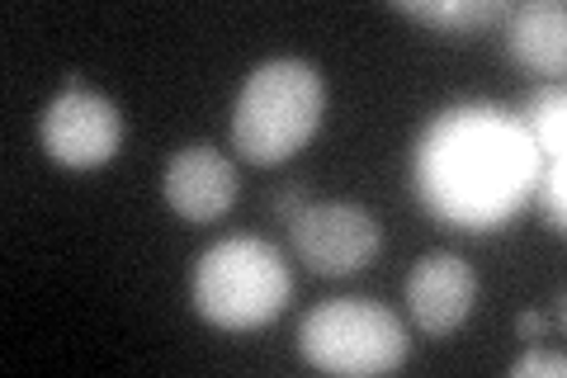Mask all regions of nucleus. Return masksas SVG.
Returning a JSON list of instances; mask_svg holds the SVG:
<instances>
[{"mask_svg":"<svg viewBox=\"0 0 567 378\" xmlns=\"http://www.w3.org/2000/svg\"><path fill=\"white\" fill-rule=\"evenodd\" d=\"M289 246L312 275L322 279H341L364 269L379 256L383 246V227L369 208L350 204V200H322L308 204L289 218Z\"/></svg>","mask_w":567,"mask_h":378,"instance_id":"nucleus-5","label":"nucleus"},{"mask_svg":"<svg viewBox=\"0 0 567 378\" xmlns=\"http://www.w3.org/2000/svg\"><path fill=\"white\" fill-rule=\"evenodd\" d=\"M327 76L303 58H270L241 81L233 104V147L251 166H284L322 133Z\"/></svg>","mask_w":567,"mask_h":378,"instance_id":"nucleus-2","label":"nucleus"},{"mask_svg":"<svg viewBox=\"0 0 567 378\" xmlns=\"http://www.w3.org/2000/svg\"><path fill=\"white\" fill-rule=\"evenodd\" d=\"M416 185L425 208L458 232L511 218L525 190H535V147L525 123L487 104L445 110L421 137Z\"/></svg>","mask_w":567,"mask_h":378,"instance_id":"nucleus-1","label":"nucleus"},{"mask_svg":"<svg viewBox=\"0 0 567 378\" xmlns=\"http://www.w3.org/2000/svg\"><path fill=\"white\" fill-rule=\"evenodd\" d=\"M402 303L425 336H450L477 303V269L454 251H425L402 284Z\"/></svg>","mask_w":567,"mask_h":378,"instance_id":"nucleus-7","label":"nucleus"},{"mask_svg":"<svg viewBox=\"0 0 567 378\" xmlns=\"http://www.w3.org/2000/svg\"><path fill=\"white\" fill-rule=\"evenodd\" d=\"M298 194H303V185H289V190H279L275 208H279V213H289V218H293V213H298Z\"/></svg>","mask_w":567,"mask_h":378,"instance_id":"nucleus-13","label":"nucleus"},{"mask_svg":"<svg viewBox=\"0 0 567 378\" xmlns=\"http://www.w3.org/2000/svg\"><path fill=\"white\" fill-rule=\"evenodd\" d=\"M511 33L506 48L525 71L535 76H558L567 62V10L563 0H525V6L506 10Z\"/></svg>","mask_w":567,"mask_h":378,"instance_id":"nucleus-10","label":"nucleus"},{"mask_svg":"<svg viewBox=\"0 0 567 378\" xmlns=\"http://www.w3.org/2000/svg\"><path fill=\"white\" fill-rule=\"evenodd\" d=\"M516 331H520V336H539V331H544V317H539V313L516 317Z\"/></svg>","mask_w":567,"mask_h":378,"instance_id":"nucleus-14","label":"nucleus"},{"mask_svg":"<svg viewBox=\"0 0 567 378\" xmlns=\"http://www.w3.org/2000/svg\"><path fill=\"white\" fill-rule=\"evenodd\" d=\"M525 374H548V378H563V374H567V359H563V355L529 350L525 359H516V365H511V378H525Z\"/></svg>","mask_w":567,"mask_h":378,"instance_id":"nucleus-12","label":"nucleus"},{"mask_svg":"<svg viewBox=\"0 0 567 378\" xmlns=\"http://www.w3.org/2000/svg\"><path fill=\"white\" fill-rule=\"evenodd\" d=\"M298 350L322 374L379 378L402 365L412 340H406L398 313L379 298H327L298 327Z\"/></svg>","mask_w":567,"mask_h":378,"instance_id":"nucleus-4","label":"nucleus"},{"mask_svg":"<svg viewBox=\"0 0 567 378\" xmlns=\"http://www.w3.org/2000/svg\"><path fill=\"white\" fill-rule=\"evenodd\" d=\"M525 133H529V147H535V190H539V204L548 213V223H554V232H563L567 223V208H563V90H535L525 104Z\"/></svg>","mask_w":567,"mask_h":378,"instance_id":"nucleus-9","label":"nucleus"},{"mask_svg":"<svg viewBox=\"0 0 567 378\" xmlns=\"http://www.w3.org/2000/svg\"><path fill=\"white\" fill-rule=\"evenodd\" d=\"M293 294V269L284 251L265 237H223L213 242L189 279V298L208 327L256 331L284 313Z\"/></svg>","mask_w":567,"mask_h":378,"instance_id":"nucleus-3","label":"nucleus"},{"mask_svg":"<svg viewBox=\"0 0 567 378\" xmlns=\"http://www.w3.org/2000/svg\"><path fill=\"white\" fill-rule=\"evenodd\" d=\"M398 10L406 14V20L450 33V39H458V33H477V29H487L506 14L502 0H435V6L431 0H398Z\"/></svg>","mask_w":567,"mask_h":378,"instance_id":"nucleus-11","label":"nucleus"},{"mask_svg":"<svg viewBox=\"0 0 567 378\" xmlns=\"http://www.w3.org/2000/svg\"><path fill=\"white\" fill-rule=\"evenodd\" d=\"M162 194L185 223H213L237 204V166L213 142H189L166 161Z\"/></svg>","mask_w":567,"mask_h":378,"instance_id":"nucleus-8","label":"nucleus"},{"mask_svg":"<svg viewBox=\"0 0 567 378\" xmlns=\"http://www.w3.org/2000/svg\"><path fill=\"white\" fill-rule=\"evenodd\" d=\"M39 137H43V152L58 166L95 171V166H110L123 147V114L100 90H62L43 110Z\"/></svg>","mask_w":567,"mask_h":378,"instance_id":"nucleus-6","label":"nucleus"}]
</instances>
